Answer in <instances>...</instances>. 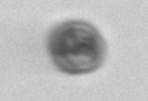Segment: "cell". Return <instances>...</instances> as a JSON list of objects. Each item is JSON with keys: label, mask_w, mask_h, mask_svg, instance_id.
I'll return each instance as SVG.
<instances>
[{"label": "cell", "mask_w": 148, "mask_h": 101, "mask_svg": "<svg viewBox=\"0 0 148 101\" xmlns=\"http://www.w3.org/2000/svg\"><path fill=\"white\" fill-rule=\"evenodd\" d=\"M46 48L54 66L71 75L99 69L106 50L100 32L83 20H69L56 25L48 34Z\"/></svg>", "instance_id": "cell-1"}]
</instances>
